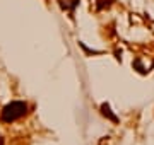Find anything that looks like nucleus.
<instances>
[{
  "instance_id": "nucleus-1",
  "label": "nucleus",
  "mask_w": 154,
  "mask_h": 145,
  "mask_svg": "<svg viewBox=\"0 0 154 145\" xmlns=\"http://www.w3.org/2000/svg\"><path fill=\"white\" fill-rule=\"evenodd\" d=\"M28 113V104L22 102V101H14L11 104H7L4 109H2V120L7 123L16 121L19 118H22Z\"/></svg>"
},
{
  "instance_id": "nucleus-2",
  "label": "nucleus",
  "mask_w": 154,
  "mask_h": 145,
  "mask_svg": "<svg viewBox=\"0 0 154 145\" xmlns=\"http://www.w3.org/2000/svg\"><path fill=\"white\" fill-rule=\"evenodd\" d=\"M101 111H103V114H105V116L110 118L111 121H118V118H116L115 114L110 111V106H108V104H101Z\"/></svg>"
},
{
  "instance_id": "nucleus-3",
  "label": "nucleus",
  "mask_w": 154,
  "mask_h": 145,
  "mask_svg": "<svg viewBox=\"0 0 154 145\" xmlns=\"http://www.w3.org/2000/svg\"><path fill=\"white\" fill-rule=\"evenodd\" d=\"M77 4H79V0H70V7H69V10H72V9L77 5Z\"/></svg>"
},
{
  "instance_id": "nucleus-4",
  "label": "nucleus",
  "mask_w": 154,
  "mask_h": 145,
  "mask_svg": "<svg viewBox=\"0 0 154 145\" xmlns=\"http://www.w3.org/2000/svg\"><path fill=\"white\" fill-rule=\"evenodd\" d=\"M0 145H4V138L2 137H0Z\"/></svg>"
}]
</instances>
